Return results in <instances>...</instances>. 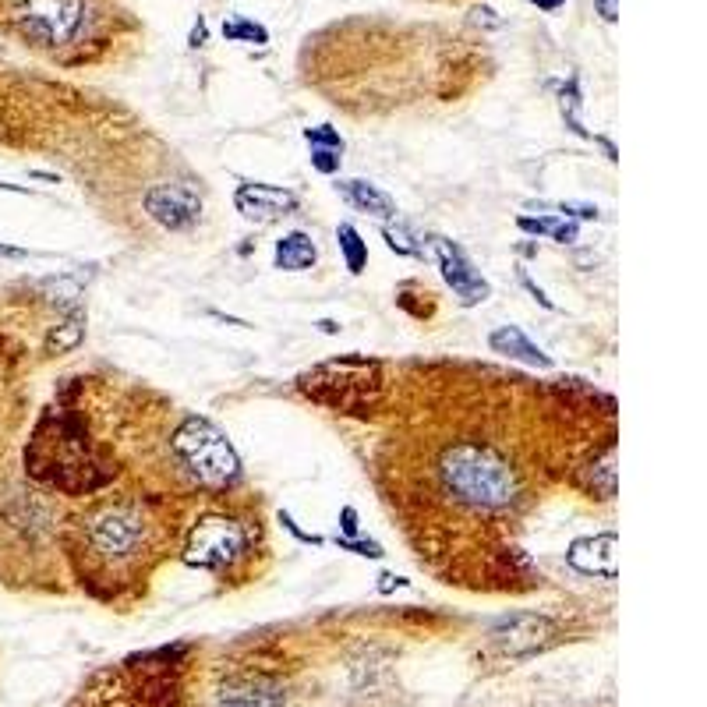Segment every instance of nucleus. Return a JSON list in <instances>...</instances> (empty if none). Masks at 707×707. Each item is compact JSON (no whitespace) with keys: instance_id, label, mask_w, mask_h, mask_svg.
<instances>
[{"instance_id":"nucleus-1","label":"nucleus","mask_w":707,"mask_h":707,"mask_svg":"<svg viewBox=\"0 0 707 707\" xmlns=\"http://www.w3.org/2000/svg\"><path fill=\"white\" fill-rule=\"evenodd\" d=\"M4 22L29 46L64 50L82 43L96 25V0H4Z\"/></svg>"},{"instance_id":"nucleus-2","label":"nucleus","mask_w":707,"mask_h":707,"mask_svg":"<svg viewBox=\"0 0 707 707\" xmlns=\"http://www.w3.org/2000/svg\"><path fill=\"white\" fill-rule=\"evenodd\" d=\"M442 478H446L449 492L457 495L460 502L478 506V510H499L517 495L513 467L495 449L474 446V442L449 449L446 464H442Z\"/></svg>"},{"instance_id":"nucleus-3","label":"nucleus","mask_w":707,"mask_h":707,"mask_svg":"<svg viewBox=\"0 0 707 707\" xmlns=\"http://www.w3.org/2000/svg\"><path fill=\"white\" fill-rule=\"evenodd\" d=\"M177 460L195 474L202 485H227L241 474V460H237L230 439L202 414H188V418L177 425L174 439Z\"/></svg>"},{"instance_id":"nucleus-4","label":"nucleus","mask_w":707,"mask_h":707,"mask_svg":"<svg viewBox=\"0 0 707 707\" xmlns=\"http://www.w3.org/2000/svg\"><path fill=\"white\" fill-rule=\"evenodd\" d=\"M248 552V531L230 517H202L188 534L184 563L198 570H230Z\"/></svg>"},{"instance_id":"nucleus-5","label":"nucleus","mask_w":707,"mask_h":707,"mask_svg":"<svg viewBox=\"0 0 707 707\" xmlns=\"http://www.w3.org/2000/svg\"><path fill=\"white\" fill-rule=\"evenodd\" d=\"M89 541H92V548H96L99 559L124 563V559L138 555V548H142L145 517L135 510V506H110V510L92 517Z\"/></svg>"},{"instance_id":"nucleus-6","label":"nucleus","mask_w":707,"mask_h":707,"mask_svg":"<svg viewBox=\"0 0 707 707\" xmlns=\"http://www.w3.org/2000/svg\"><path fill=\"white\" fill-rule=\"evenodd\" d=\"M488 640H492V651L499 658H524V654H534L552 644L555 623L548 616H538V612H517V616L499 619Z\"/></svg>"},{"instance_id":"nucleus-7","label":"nucleus","mask_w":707,"mask_h":707,"mask_svg":"<svg viewBox=\"0 0 707 707\" xmlns=\"http://www.w3.org/2000/svg\"><path fill=\"white\" fill-rule=\"evenodd\" d=\"M435 262H439L442 280L453 287V294H457V301L464 308H474L481 305V301H488L492 287H488V280L481 276V269L467 259V251L460 248V244L442 241L439 237V241H435Z\"/></svg>"},{"instance_id":"nucleus-8","label":"nucleus","mask_w":707,"mask_h":707,"mask_svg":"<svg viewBox=\"0 0 707 707\" xmlns=\"http://www.w3.org/2000/svg\"><path fill=\"white\" fill-rule=\"evenodd\" d=\"M145 213L167 230H188L202 216V198L188 184H156L145 191Z\"/></svg>"},{"instance_id":"nucleus-9","label":"nucleus","mask_w":707,"mask_h":707,"mask_svg":"<svg viewBox=\"0 0 707 707\" xmlns=\"http://www.w3.org/2000/svg\"><path fill=\"white\" fill-rule=\"evenodd\" d=\"M234 206L244 220H255V223H273L280 216L294 213L297 209V195L287 188H273V184H241L234 191Z\"/></svg>"},{"instance_id":"nucleus-10","label":"nucleus","mask_w":707,"mask_h":707,"mask_svg":"<svg viewBox=\"0 0 707 707\" xmlns=\"http://www.w3.org/2000/svg\"><path fill=\"white\" fill-rule=\"evenodd\" d=\"M566 563L584 577L616 580V531L594 534V538H577L566 552Z\"/></svg>"},{"instance_id":"nucleus-11","label":"nucleus","mask_w":707,"mask_h":707,"mask_svg":"<svg viewBox=\"0 0 707 707\" xmlns=\"http://www.w3.org/2000/svg\"><path fill=\"white\" fill-rule=\"evenodd\" d=\"M488 347H492L495 354H502V358L520 361V365L552 368V358H548L545 350H541L538 343H534L531 336H527L524 329H517V326H499L492 336H488Z\"/></svg>"},{"instance_id":"nucleus-12","label":"nucleus","mask_w":707,"mask_h":707,"mask_svg":"<svg viewBox=\"0 0 707 707\" xmlns=\"http://www.w3.org/2000/svg\"><path fill=\"white\" fill-rule=\"evenodd\" d=\"M273 262L283 273H305V269H312L315 262H319V248H315L312 234L290 230V234H283L280 241H276Z\"/></svg>"},{"instance_id":"nucleus-13","label":"nucleus","mask_w":707,"mask_h":707,"mask_svg":"<svg viewBox=\"0 0 707 707\" xmlns=\"http://www.w3.org/2000/svg\"><path fill=\"white\" fill-rule=\"evenodd\" d=\"M336 191H340V195L347 198L358 213H372V216H379V220H393L396 216L393 198H389L382 188H375V184H368V181H340L336 184Z\"/></svg>"},{"instance_id":"nucleus-14","label":"nucleus","mask_w":707,"mask_h":707,"mask_svg":"<svg viewBox=\"0 0 707 707\" xmlns=\"http://www.w3.org/2000/svg\"><path fill=\"white\" fill-rule=\"evenodd\" d=\"M220 707H280V693L259 679V683H244V686L223 690Z\"/></svg>"},{"instance_id":"nucleus-15","label":"nucleus","mask_w":707,"mask_h":707,"mask_svg":"<svg viewBox=\"0 0 707 707\" xmlns=\"http://www.w3.org/2000/svg\"><path fill=\"white\" fill-rule=\"evenodd\" d=\"M336 244H340V255L343 262H347V273H365L368 266V244L361 241L358 227L354 223H340V230H336Z\"/></svg>"},{"instance_id":"nucleus-16","label":"nucleus","mask_w":707,"mask_h":707,"mask_svg":"<svg viewBox=\"0 0 707 707\" xmlns=\"http://www.w3.org/2000/svg\"><path fill=\"white\" fill-rule=\"evenodd\" d=\"M517 227L524 230V234L552 237V241H559V244H573L577 241V234H580L573 220H531V216H520Z\"/></svg>"},{"instance_id":"nucleus-17","label":"nucleus","mask_w":707,"mask_h":707,"mask_svg":"<svg viewBox=\"0 0 707 707\" xmlns=\"http://www.w3.org/2000/svg\"><path fill=\"white\" fill-rule=\"evenodd\" d=\"M82 336H85V315L75 312L68 315L54 333L46 336V350H50V354H68V350H75L78 343H82Z\"/></svg>"},{"instance_id":"nucleus-18","label":"nucleus","mask_w":707,"mask_h":707,"mask_svg":"<svg viewBox=\"0 0 707 707\" xmlns=\"http://www.w3.org/2000/svg\"><path fill=\"white\" fill-rule=\"evenodd\" d=\"M223 36L227 39H237V43H269V32L266 25L259 22H248V18H234V22H223Z\"/></svg>"},{"instance_id":"nucleus-19","label":"nucleus","mask_w":707,"mask_h":707,"mask_svg":"<svg viewBox=\"0 0 707 707\" xmlns=\"http://www.w3.org/2000/svg\"><path fill=\"white\" fill-rule=\"evenodd\" d=\"M305 142L312 145V149H336V153H343V135L336 128H329V124L305 128Z\"/></svg>"},{"instance_id":"nucleus-20","label":"nucleus","mask_w":707,"mask_h":707,"mask_svg":"<svg viewBox=\"0 0 707 707\" xmlns=\"http://www.w3.org/2000/svg\"><path fill=\"white\" fill-rule=\"evenodd\" d=\"M382 237H386V244L396 251V255H418V244H414V237L407 227H393V223H386V227H382Z\"/></svg>"},{"instance_id":"nucleus-21","label":"nucleus","mask_w":707,"mask_h":707,"mask_svg":"<svg viewBox=\"0 0 707 707\" xmlns=\"http://www.w3.org/2000/svg\"><path fill=\"white\" fill-rule=\"evenodd\" d=\"M336 545L347 548V552H354V555H368V559H382V555H386L379 541H365V538H336Z\"/></svg>"},{"instance_id":"nucleus-22","label":"nucleus","mask_w":707,"mask_h":707,"mask_svg":"<svg viewBox=\"0 0 707 707\" xmlns=\"http://www.w3.org/2000/svg\"><path fill=\"white\" fill-rule=\"evenodd\" d=\"M340 160L343 156L336 153V149H312V167L319 170V174H336L340 170Z\"/></svg>"},{"instance_id":"nucleus-23","label":"nucleus","mask_w":707,"mask_h":707,"mask_svg":"<svg viewBox=\"0 0 707 707\" xmlns=\"http://www.w3.org/2000/svg\"><path fill=\"white\" fill-rule=\"evenodd\" d=\"M340 527H343V534H347V538H358V510H354V506H343Z\"/></svg>"},{"instance_id":"nucleus-24","label":"nucleus","mask_w":707,"mask_h":707,"mask_svg":"<svg viewBox=\"0 0 707 707\" xmlns=\"http://www.w3.org/2000/svg\"><path fill=\"white\" fill-rule=\"evenodd\" d=\"M280 520H283V527H287L290 534H294V538H301V541H308V545H322V538H315V534H305L301 531V527L294 524V520L287 517V513H280Z\"/></svg>"},{"instance_id":"nucleus-25","label":"nucleus","mask_w":707,"mask_h":707,"mask_svg":"<svg viewBox=\"0 0 707 707\" xmlns=\"http://www.w3.org/2000/svg\"><path fill=\"white\" fill-rule=\"evenodd\" d=\"M594 8H598V15L605 18V22H616V18H619V4H616V0H594Z\"/></svg>"},{"instance_id":"nucleus-26","label":"nucleus","mask_w":707,"mask_h":707,"mask_svg":"<svg viewBox=\"0 0 707 707\" xmlns=\"http://www.w3.org/2000/svg\"><path fill=\"white\" fill-rule=\"evenodd\" d=\"M520 280H524V287H527V290H531V294H534V301H541V305H545V308H555V305H552V301H548V297H545V294H541V290H538V287H534V283H531V276H520Z\"/></svg>"},{"instance_id":"nucleus-27","label":"nucleus","mask_w":707,"mask_h":707,"mask_svg":"<svg viewBox=\"0 0 707 707\" xmlns=\"http://www.w3.org/2000/svg\"><path fill=\"white\" fill-rule=\"evenodd\" d=\"M534 8H541V11H559L566 4V0H531Z\"/></svg>"},{"instance_id":"nucleus-28","label":"nucleus","mask_w":707,"mask_h":707,"mask_svg":"<svg viewBox=\"0 0 707 707\" xmlns=\"http://www.w3.org/2000/svg\"><path fill=\"white\" fill-rule=\"evenodd\" d=\"M0 255H8V259H22L25 251L22 248H11V244H0Z\"/></svg>"}]
</instances>
